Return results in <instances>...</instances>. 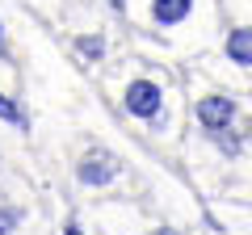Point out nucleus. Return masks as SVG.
Listing matches in <instances>:
<instances>
[{
  "mask_svg": "<svg viewBox=\"0 0 252 235\" xmlns=\"http://www.w3.org/2000/svg\"><path fill=\"white\" fill-rule=\"evenodd\" d=\"M109 9H118V13H122V9H126V0H109Z\"/></svg>",
  "mask_w": 252,
  "mask_h": 235,
  "instance_id": "obj_11",
  "label": "nucleus"
},
{
  "mask_svg": "<svg viewBox=\"0 0 252 235\" xmlns=\"http://www.w3.org/2000/svg\"><path fill=\"white\" fill-rule=\"evenodd\" d=\"M63 235H84V231H80V227H76V223H72V227H67V231H63Z\"/></svg>",
  "mask_w": 252,
  "mask_h": 235,
  "instance_id": "obj_12",
  "label": "nucleus"
},
{
  "mask_svg": "<svg viewBox=\"0 0 252 235\" xmlns=\"http://www.w3.org/2000/svg\"><path fill=\"white\" fill-rule=\"evenodd\" d=\"M215 147H219L223 155H231V160H235V155L244 151V135H240V130H223V135L215 139Z\"/></svg>",
  "mask_w": 252,
  "mask_h": 235,
  "instance_id": "obj_8",
  "label": "nucleus"
},
{
  "mask_svg": "<svg viewBox=\"0 0 252 235\" xmlns=\"http://www.w3.org/2000/svg\"><path fill=\"white\" fill-rule=\"evenodd\" d=\"M118 172H122L118 155H114V151H101V147H93V151H84L80 164H76V181L89 185V189H105Z\"/></svg>",
  "mask_w": 252,
  "mask_h": 235,
  "instance_id": "obj_3",
  "label": "nucleus"
},
{
  "mask_svg": "<svg viewBox=\"0 0 252 235\" xmlns=\"http://www.w3.org/2000/svg\"><path fill=\"white\" fill-rule=\"evenodd\" d=\"M9 59V51H4V21H0V63Z\"/></svg>",
  "mask_w": 252,
  "mask_h": 235,
  "instance_id": "obj_10",
  "label": "nucleus"
},
{
  "mask_svg": "<svg viewBox=\"0 0 252 235\" xmlns=\"http://www.w3.org/2000/svg\"><path fill=\"white\" fill-rule=\"evenodd\" d=\"M223 51H227V59H231L235 67H252V26H235V29H227Z\"/></svg>",
  "mask_w": 252,
  "mask_h": 235,
  "instance_id": "obj_5",
  "label": "nucleus"
},
{
  "mask_svg": "<svg viewBox=\"0 0 252 235\" xmlns=\"http://www.w3.org/2000/svg\"><path fill=\"white\" fill-rule=\"evenodd\" d=\"M76 51H80L89 63H101V59H105V38L101 34H80L76 38Z\"/></svg>",
  "mask_w": 252,
  "mask_h": 235,
  "instance_id": "obj_6",
  "label": "nucleus"
},
{
  "mask_svg": "<svg viewBox=\"0 0 252 235\" xmlns=\"http://www.w3.org/2000/svg\"><path fill=\"white\" fill-rule=\"evenodd\" d=\"M193 114H198V126L206 130V139H219L223 130H235V122H240V105L231 97H223V92L202 97L193 105Z\"/></svg>",
  "mask_w": 252,
  "mask_h": 235,
  "instance_id": "obj_2",
  "label": "nucleus"
},
{
  "mask_svg": "<svg viewBox=\"0 0 252 235\" xmlns=\"http://www.w3.org/2000/svg\"><path fill=\"white\" fill-rule=\"evenodd\" d=\"M0 122H9V126H17V130H26V126H30L26 109H21L13 97H4V92H0Z\"/></svg>",
  "mask_w": 252,
  "mask_h": 235,
  "instance_id": "obj_7",
  "label": "nucleus"
},
{
  "mask_svg": "<svg viewBox=\"0 0 252 235\" xmlns=\"http://www.w3.org/2000/svg\"><path fill=\"white\" fill-rule=\"evenodd\" d=\"M164 105H168V92H164V84L152 80V76H135V80L126 84V92H122V109L135 118V122L152 126L156 135H164Z\"/></svg>",
  "mask_w": 252,
  "mask_h": 235,
  "instance_id": "obj_1",
  "label": "nucleus"
},
{
  "mask_svg": "<svg viewBox=\"0 0 252 235\" xmlns=\"http://www.w3.org/2000/svg\"><path fill=\"white\" fill-rule=\"evenodd\" d=\"M21 218H26V214H21L17 206H0V235H13L21 227Z\"/></svg>",
  "mask_w": 252,
  "mask_h": 235,
  "instance_id": "obj_9",
  "label": "nucleus"
},
{
  "mask_svg": "<svg viewBox=\"0 0 252 235\" xmlns=\"http://www.w3.org/2000/svg\"><path fill=\"white\" fill-rule=\"evenodd\" d=\"M152 26L156 29H177V26H185V21H193V13H198V0H152Z\"/></svg>",
  "mask_w": 252,
  "mask_h": 235,
  "instance_id": "obj_4",
  "label": "nucleus"
}]
</instances>
